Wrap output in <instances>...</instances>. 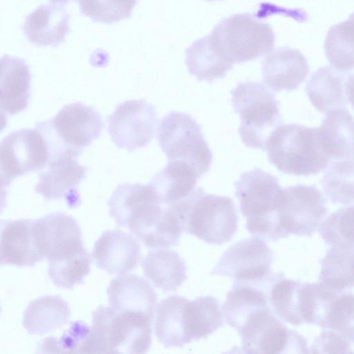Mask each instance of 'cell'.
<instances>
[{"instance_id":"d590c367","label":"cell","mask_w":354,"mask_h":354,"mask_svg":"<svg viewBox=\"0 0 354 354\" xmlns=\"http://www.w3.org/2000/svg\"><path fill=\"white\" fill-rule=\"evenodd\" d=\"M319 232L326 244L354 250V205L330 214L322 223Z\"/></svg>"},{"instance_id":"4dcf8cb0","label":"cell","mask_w":354,"mask_h":354,"mask_svg":"<svg viewBox=\"0 0 354 354\" xmlns=\"http://www.w3.org/2000/svg\"><path fill=\"white\" fill-rule=\"evenodd\" d=\"M187 299L171 295L162 300L156 308L155 334L165 348L182 347L189 341L186 337L183 309Z\"/></svg>"},{"instance_id":"83f0119b","label":"cell","mask_w":354,"mask_h":354,"mask_svg":"<svg viewBox=\"0 0 354 354\" xmlns=\"http://www.w3.org/2000/svg\"><path fill=\"white\" fill-rule=\"evenodd\" d=\"M345 82L342 72L323 66L311 75L306 92L315 108L322 113H328L347 105Z\"/></svg>"},{"instance_id":"7a4b0ae2","label":"cell","mask_w":354,"mask_h":354,"mask_svg":"<svg viewBox=\"0 0 354 354\" xmlns=\"http://www.w3.org/2000/svg\"><path fill=\"white\" fill-rule=\"evenodd\" d=\"M153 318L142 313L100 306L83 346L86 353H145L151 344Z\"/></svg>"},{"instance_id":"ee69618b","label":"cell","mask_w":354,"mask_h":354,"mask_svg":"<svg viewBox=\"0 0 354 354\" xmlns=\"http://www.w3.org/2000/svg\"><path fill=\"white\" fill-rule=\"evenodd\" d=\"M207 1H216V0H207Z\"/></svg>"},{"instance_id":"b9f144b4","label":"cell","mask_w":354,"mask_h":354,"mask_svg":"<svg viewBox=\"0 0 354 354\" xmlns=\"http://www.w3.org/2000/svg\"><path fill=\"white\" fill-rule=\"evenodd\" d=\"M345 89L348 98L354 109V72L348 76L345 82Z\"/></svg>"},{"instance_id":"277c9868","label":"cell","mask_w":354,"mask_h":354,"mask_svg":"<svg viewBox=\"0 0 354 354\" xmlns=\"http://www.w3.org/2000/svg\"><path fill=\"white\" fill-rule=\"evenodd\" d=\"M270 162L284 174L310 176L323 171L330 158L323 151L317 127L299 124H281L266 143Z\"/></svg>"},{"instance_id":"30bf717a","label":"cell","mask_w":354,"mask_h":354,"mask_svg":"<svg viewBox=\"0 0 354 354\" xmlns=\"http://www.w3.org/2000/svg\"><path fill=\"white\" fill-rule=\"evenodd\" d=\"M237 332L246 353H309L306 339L296 331L289 330L272 314L270 308L249 316Z\"/></svg>"},{"instance_id":"4316f807","label":"cell","mask_w":354,"mask_h":354,"mask_svg":"<svg viewBox=\"0 0 354 354\" xmlns=\"http://www.w3.org/2000/svg\"><path fill=\"white\" fill-rule=\"evenodd\" d=\"M145 276L163 291L177 289L187 279L185 261L176 251L154 248L142 261Z\"/></svg>"},{"instance_id":"5b68a950","label":"cell","mask_w":354,"mask_h":354,"mask_svg":"<svg viewBox=\"0 0 354 354\" xmlns=\"http://www.w3.org/2000/svg\"><path fill=\"white\" fill-rule=\"evenodd\" d=\"M184 232L209 244L222 245L232 239L238 228V215L231 198L206 194L197 187L176 205Z\"/></svg>"},{"instance_id":"e575fe53","label":"cell","mask_w":354,"mask_h":354,"mask_svg":"<svg viewBox=\"0 0 354 354\" xmlns=\"http://www.w3.org/2000/svg\"><path fill=\"white\" fill-rule=\"evenodd\" d=\"M322 184L326 196L332 203H354V160L333 162L324 173Z\"/></svg>"},{"instance_id":"8992f818","label":"cell","mask_w":354,"mask_h":354,"mask_svg":"<svg viewBox=\"0 0 354 354\" xmlns=\"http://www.w3.org/2000/svg\"><path fill=\"white\" fill-rule=\"evenodd\" d=\"M103 127L100 113L81 102L65 105L53 118L35 126L46 141L49 160L66 153L78 157L100 137Z\"/></svg>"},{"instance_id":"f1b7e54d","label":"cell","mask_w":354,"mask_h":354,"mask_svg":"<svg viewBox=\"0 0 354 354\" xmlns=\"http://www.w3.org/2000/svg\"><path fill=\"white\" fill-rule=\"evenodd\" d=\"M71 313L67 302L60 296H42L24 310L23 326L30 335H41L66 325Z\"/></svg>"},{"instance_id":"44dd1931","label":"cell","mask_w":354,"mask_h":354,"mask_svg":"<svg viewBox=\"0 0 354 354\" xmlns=\"http://www.w3.org/2000/svg\"><path fill=\"white\" fill-rule=\"evenodd\" d=\"M1 66L0 107L2 113L13 115L28 106L31 75L26 62L17 57L3 56Z\"/></svg>"},{"instance_id":"7402d4cb","label":"cell","mask_w":354,"mask_h":354,"mask_svg":"<svg viewBox=\"0 0 354 354\" xmlns=\"http://www.w3.org/2000/svg\"><path fill=\"white\" fill-rule=\"evenodd\" d=\"M69 15L57 4L41 5L29 14L23 26L28 41L39 46H55L69 32Z\"/></svg>"},{"instance_id":"ab89813d","label":"cell","mask_w":354,"mask_h":354,"mask_svg":"<svg viewBox=\"0 0 354 354\" xmlns=\"http://www.w3.org/2000/svg\"><path fill=\"white\" fill-rule=\"evenodd\" d=\"M91 327L82 322L78 321L71 324V327L63 334L60 339L53 337L44 340L42 348L48 349L47 352H66L82 353L84 342L89 334Z\"/></svg>"},{"instance_id":"d6a6232c","label":"cell","mask_w":354,"mask_h":354,"mask_svg":"<svg viewBox=\"0 0 354 354\" xmlns=\"http://www.w3.org/2000/svg\"><path fill=\"white\" fill-rule=\"evenodd\" d=\"M302 283L287 279L281 272H278L268 292L269 304L273 313L281 320L293 326L304 324L301 314Z\"/></svg>"},{"instance_id":"ffe728a7","label":"cell","mask_w":354,"mask_h":354,"mask_svg":"<svg viewBox=\"0 0 354 354\" xmlns=\"http://www.w3.org/2000/svg\"><path fill=\"white\" fill-rule=\"evenodd\" d=\"M106 292L109 306L153 317L157 296L144 278L135 274H121L110 281Z\"/></svg>"},{"instance_id":"8fae6325","label":"cell","mask_w":354,"mask_h":354,"mask_svg":"<svg viewBox=\"0 0 354 354\" xmlns=\"http://www.w3.org/2000/svg\"><path fill=\"white\" fill-rule=\"evenodd\" d=\"M48 161L46 141L37 128L10 133L0 145L2 189L8 187L17 177L45 168Z\"/></svg>"},{"instance_id":"8d00e7d4","label":"cell","mask_w":354,"mask_h":354,"mask_svg":"<svg viewBox=\"0 0 354 354\" xmlns=\"http://www.w3.org/2000/svg\"><path fill=\"white\" fill-rule=\"evenodd\" d=\"M91 259L85 248L64 259L48 262V274L57 287L71 289L82 283L90 272Z\"/></svg>"},{"instance_id":"e0dca14e","label":"cell","mask_w":354,"mask_h":354,"mask_svg":"<svg viewBox=\"0 0 354 354\" xmlns=\"http://www.w3.org/2000/svg\"><path fill=\"white\" fill-rule=\"evenodd\" d=\"M91 255L100 269L124 274L136 268L141 258L140 246L131 234L109 230L95 241Z\"/></svg>"},{"instance_id":"9c48e42d","label":"cell","mask_w":354,"mask_h":354,"mask_svg":"<svg viewBox=\"0 0 354 354\" xmlns=\"http://www.w3.org/2000/svg\"><path fill=\"white\" fill-rule=\"evenodd\" d=\"M157 138L168 161L185 162L194 169L199 178L209 171L212 152L201 127L190 115L170 111L159 122Z\"/></svg>"},{"instance_id":"f546056e","label":"cell","mask_w":354,"mask_h":354,"mask_svg":"<svg viewBox=\"0 0 354 354\" xmlns=\"http://www.w3.org/2000/svg\"><path fill=\"white\" fill-rule=\"evenodd\" d=\"M185 64L198 81L207 82L225 77L234 64L218 51L209 35L185 50Z\"/></svg>"},{"instance_id":"f35d334b","label":"cell","mask_w":354,"mask_h":354,"mask_svg":"<svg viewBox=\"0 0 354 354\" xmlns=\"http://www.w3.org/2000/svg\"><path fill=\"white\" fill-rule=\"evenodd\" d=\"M325 329L333 330L354 342V295L342 293L334 301Z\"/></svg>"},{"instance_id":"484cf974","label":"cell","mask_w":354,"mask_h":354,"mask_svg":"<svg viewBox=\"0 0 354 354\" xmlns=\"http://www.w3.org/2000/svg\"><path fill=\"white\" fill-rule=\"evenodd\" d=\"M219 301L210 295L201 296L185 302L183 320L189 342L206 338L224 324Z\"/></svg>"},{"instance_id":"5bb4252c","label":"cell","mask_w":354,"mask_h":354,"mask_svg":"<svg viewBox=\"0 0 354 354\" xmlns=\"http://www.w3.org/2000/svg\"><path fill=\"white\" fill-rule=\"evenodd\" d=\"M107 123L112 142L119 148L133 151L146 147L153 139L157 113L145 100H126L115 107Z\"/></svg>"},{"instance_id":"7bdbcfd3","label":"cell","mask_w":354,"mask_h":354,"mask_svg":"<svg viewBox=\"0 0 354 354\" xmlns=\"http://www.w3.org/2000/svg\"><path fill=\"white\" fill-rule=\"evenodd\" d=\"M71 0H49V1L52 2L55 4L64 5L68 3Z\"/></svg>"},{"instance_id":"603a6c76","label":"cell","mask_w":354,"mask_h":354,"mask_svg":"<svg viewBox=\"0 0 354 354\" xmlns=\"http://www.w3.org/2000/svg\"><path fill=\"white\" fill-rule=\"evenodd\" d=\"M317 129L322 148L330 159L354 160V118L346 109L328 112Z\"/></svg>"},{"instance_id":"836d02e7","label":"cell","mask_w":354,"mask_h":354,"mask_svg":"<svg viewBox=\"0 0 354 354\" xmlns=\"http://www.w3.org/2000/svg\"><path fill=\"white\" fill-rule=\"evenodd\" d=\"M324 50L335 69L342 73L354 69V12L328 30Z\"/></svg>"},{"instance_id":"4fadbf2b","label":"cell","mask_w":354,"mask_h":354,"mask_svg":"<svg viewBox=\"0 0 354 354\" xmlns=\"http://www.w3.org/2000/svg\"><path fill=\"white\" fill-rule=\"evenodd\" d=\"M326 201L315 185H297L284 188L279 210L284 237L290 234L310 236L319 228L327 214Z\"/></svg>"},{"instance_id":"ac0fdd59","label":"cell","mask_w":354,"mask_h":354,"mask_svg":"<svg viewBox=\"0 0 354 354\" xmlns=\"http://www.w3.org/2000/svg\"><path fill=\"white\" fill-rule=\"evenodd\" d=\"M264 84L274 92L297 89L309 72L308 63L297 49L288 46L271 51L261 64Z\"/></svg>"},{"instance_id":"d4e9b609","label":"cell","mask_w":354,"mask_h":354,"mask_svg":"<svg viewBox=\"0 0 354 354\" xmlns=\"http://www.w3.org/2000/svg\"><path fill=\"white\" fill-rule=\"evenodd\" d=\"M198 176L194 169L180 160L167 165L149 183L165 204L174 205L189 196L196 189Z\"/></svg>"},{"instance_id":"52a82bcc","label":"cell","mask_w":354,"mask_h":354,"mask_svg":"<svg viewBox=\"0 0 354 354\" xmlns=\"http://www.w3.org/2000/svg\"><path fill=\"white\" fill-rule=\"evenodd\" d=\"M231 102L241 124L239 133L244 145L252 149L266 150L271 132L282 124L279 102L263 84L247 81L239 83L231 91Z\"/></svg>"},{"instance_id":"60d3db41","label":"cell","mask_w":354,"mask_h":354,"mask_svg":"<svg viewBox=\"0 0 354 354\" xmlns=\"http://www.w3.org/2000/svg\"><path fill=\"white\" fill-rule=\"evenodd\" d=\"M351 342L342 334L333 330H324L310 346L312 353H353Z\"/></svg>"},{"instance_id":"d6986e66","label":"cell","mask_w":354,"mask_h":354,"mask_svg":"<svg viewBox=\"0 0 354 354\" xmlns=\"http://www.w3.org/2000/svg\"><path fill=\"white\" fill-rule=\"evenodd\" d=\"M33 224V219L1 222V265L32 267L44 259L36 243Z\"/></svg>"},{"instance_id":"2e32d148","label":"cell","mask_w":354,"mask_h":354,"mask_svg":"<svg viewBox=\"0 0 354 354\" xmlns=\"http://www.w3.org/2000/svg\"><path fill=\"white\" fill-rule=\"evenodd\" d=\"M73 154H64L50 160L39 175L35 191L46 200L64 198L71 207L80 202L77 187L86 177L88 167L81 165Z\"/></svg>"},{"instance_id":"6da1fadb","label":"cell","mask_w":354,"mask_h":354,"mask_svg":"<svg viewBox=\"0 0 354 354\" xmlns=\"http://www.w3.org/2000/svg\"><path fill=\"white\" fill-rule=\"evenodd\" d=\"M109 212L118 225L128 227L147 247L176 246L184 232L174 208L161 202L148 183H122L113 192Z\"/></svg>"},{"instance_id":"74e56055","label":"cell","mask_w":354,"mask_h":354,"mask_svg":"<svg viewBox=\"0 0 354 354\" xmlns=\"http://www.w3.org/2000/svg\"><path fill=\"white\" fill-rule=\"evenodd\" d=\"M80 12L92 20L113 24L129 18L137 0H77Z\"/></svg>"},{"instance_id":"9a60e30c","label":"cell","mask_w":354,"mask_h":354,"mask_svg":"<svg viewBox=\"0 0 354 354\" xmlns=\"http://www.w3.org/2000/svg\"><path fill=\"white\" fill-rule=\"evenodd\" d=\"M33 230L38 248L48 262L64 259L84 248L79 224L65 213L34 219Z\"/></svg>"},{"instance_id":"1f68e13d","label":"cell","mask_w":354,"mask_h":354,"mask_svg":"<svg viewBox=\"0 0 354 354\" xmlns=\"http://www.w3.org/2000/svg\"><path fill=\"white\" fill-rule=\"evenodd\" d=\"M319 282L337 294L354 288V250L330 248L321 260Z\"/></svg>"},{"instance_id":"cb8c5ba5","label":"cell","mask_w":354,"mask_h":354,"mask_svg":"<svg viewBox=\"0 0 354 354\" xmlns=\"http://www.w3.org/2000/svg\"><path fill=\"white\" fill-rule=\"evenodd\" d=\"M268 292L262 284L234 281L222 308L226 323L238 331L249 316L270 308Z\"/></svg>"},{"instance_id":"ba28073f","label":"cell","mask_w":354,"mask_h":354,"mask_svg":"<svg viewBox=\"0 0 354 354\" xmlns=\"http://www.w3.org/2000/svg\"><path fill=\"white\" fill-rule=\"evenodd\" d=\"M209 36L218 51L234 64L268 55L275 43V35L270 24L250 13L223 18Z\"/></svg>"},{"instance_id":"7c38bea8","label":"cell","mask_w":354,"mask_h":354,"mask_svg":"<svg viewBox=\"0 0 354 354\" xmlns=\"http://www.w3.org/2000/svg\"><path fill=\"white\" fill-rule=\"evenodd\" d=\"M273 251L264 239L253 236L230 246L211 271L214 275L232 278L234 281L263 283L273 275Z\"/></svg>"},{"instance_id":"3957f363","label":"cell","mask_w":354,"mask_h":354,"mask_svg":"<svg viewBox=\"0 0 354 354\" xmlns=\"http://www.w3.org/2000/svg\"><path fill=\"white\" fill-rule=\"evenodd\" d=\"M234 187L240 210L247 219L248 232L268 241L285 238L279 219L284 188L280 186L278 178L254 168L241 174Z\"/></svg>"}]
</instances>
